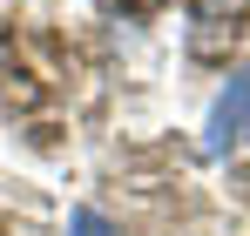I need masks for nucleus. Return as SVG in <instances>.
<instances>
[{"label":"nucleus","mask_w":250,"mask_h":236,"mask_svg":"<svg viewBox=\"0 0 250 236\" xmlns=\"http://www.w3.org/2000/svg\"><path fill=\"white\" fill-rule=\"evenodd\" d=\"M237 142H250V68L230 75V88L209 101V121H203V149L209 156H230Z\"/></svg>","instance_id":"f257e3e1"},{"label":"nucleus","mask_w":250,"mask_h":236,"mask_svg":"<svg viewBox=\"0 0 250 236\" xmlns=\"http://www.w3.org/2000/svg\"><path fill=\"white\" fill-rule=\"evenodd\" d=\"M68 236H122V230H115V223H108L102 209H88V202H82V209L68 216Z\"/></svg>","instance_id":"f03ea898"}]
</instances>
